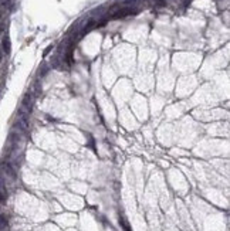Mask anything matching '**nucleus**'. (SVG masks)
Masks as SVG:
<instances>
[{
  "label": "nucleus",
  "instance_id": "obj_6",
  "mask_svg": "<svg viewBox=\"0 0 230 231\" xmlns=\"http://www.w3.org/2000/svg\"><path fill=\"white\" fill-rule=\"evenodd\" d=\"M2 60H3V53L0 51V63H2Z\"/></svg>",
  "mask_w": 230,
  "mask_h": 231
},
{
  "label": "nucleus",
  "instance_id": "obj_1",
  "mask_svg": "<svg viewBox=\"0 0 230 231\" xmlns=\"http://www.w3.org/2000/svg\"><path fill=\"white\" fill-rule=\"evenodd\" d=\"M136 13H138V11L131 9V7H122V9L117 10V11L112 14V19H115V20L124 19V17H127V16H132V14H136Z\"/></svg>",
  "mask_w": 230,
  "mask_h": 231
},
{
  "label": "nucleus",
  "instance_id": "obj_5",
  "mask_svg": "<svg viewBox=\"0 0 230 231\" xmlns=\"http://www.w3.org/2000/svg\"><path fill=\"white\" fill-rule=\"evenodd\" d=\"M138 3V0H124V5H127V6H129V5H136Z\"/></svg>",
  "mask_w": 230,
  "mask_h": 231
},
{
  "label": "nucleus",
  "instance_id": "obj_3",
  "mask_svg": "<svg viewBox=\"0 0 230 231\" xmlns=\"http://www.w3.org/2000/svg\"><path fill=\"white\" fill-rule=\"evenodd\" d=\"M2 170L5 172V175H7L10 179H16V170H14V167L10 165V163H2Z\"/></svg>",
  "mask_w": 230,
  "mask_h": 231
},
{
  "label": "nucleus",
  "instance_id": "obj_2",
  "mask_svg": "<svg viewBox=\"0 0 230 231\" xmlns=\"http://www.w3.org/2000/svg\"><path fill=\"white\" fill-rule=\"evenodd\" d=\"M31 106H33V95L31 94H26L21 101V109H26L27 112L31 111Z\"/></svg>",
  "mask_w": 230,
  "mask_h": 231
},
{
  "label": "nucleus",
  "instance_id": "obj_7",
  "mask_svg": "<svg viewBox=\"0 0 230 231\" xmlns=\"http://www.w3.org/2000/svg\"><path fill=\"white\" fill-rule=\"evenodd\" d=\"M0 17H2V13H0Z\"/></svg>",
  "mask_w": 230,
  "mask_h": 231
},
{
  "label": "nucleus",
  "instance_id": "obj_4",
  "mask_svg": "<svg viewBox=\"0 0 230 231\" xmlns=\"http://www.w3.org/2000/svg\"><path fill=\"white\" fill-rule=\"evenodd\" d=\"M2 44H3V50H5V53L6 54H9L10 53V40H9L7 36L3 38V43H2Z\"/></svg>",
  "mask_w": 230,
  "mask_h": 231
}]
</instances>
